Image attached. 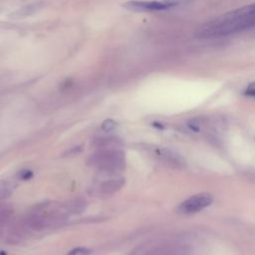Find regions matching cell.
Segmentation results:
<instances>
[{"label":"cell","mask_w":255,"mask_h":255,"mask_svg":"<svg viewBox=\"0 0 255 255\" xmlns=\"http://www.w3.org/2000/svg\"><path fill=\"white\" fill-rule=\"evenodd\" d=\"M213 201V197L210 193H198L190 196L186 200L180 203L178 206V212L182 214H193L201 211L202 209L209 206Z\"/></svg>","instance_id":"cell-4"},{"label":"cell","mask_w":255,"mask_h":255,"mask_svg":"<svg viewBox=\"0 0 255 255\" xmlns=\"http://www.w3.org/2000/svg\"><path fill=\"white\" fill-rule=\"evenodd\" d=\"M125 184L124 177H113L104 181L100 185V192L103 195H112L119 191Z\"/></svg>","instance_id":"cell-6"},{"label":"cell","mask_w":255,"mask_h":255,"mask_svg":"<svg viewBox=\"0 0 255 255\" xmlns=\"http://www.w3.org/2000/svg\"><path fill=\"white\" fill-rule=\"evenodd\" d=\"M244 95L250 98H255V82L250 83L244 90Z\"/></svg>","instance_id":"cell-9"},{"label":"cell","mask_w":255,"mask_h":255,"mask_svg":"<svg viewBox=\"0 0 255 255\" xmlns=\"http://www.w3.org/2000/svg\"><path fill=\"white\" fill-rule=\"evenodd\" d=\"M89 163L102 171H119L125 167V154L118 149H103L91 155Z\"/></svg>","instance_id":"cell-2"},{"label":"cell","mask_w":255,"mask_h":255,"mask_svg":"<svg viewBox=\"0 0 255 255\" xmlns=\"http://www.w3.org/2000/svg\"><path fill=\"white\" fill-rule=\"evenodd\" d=\"M4 193H5V191H4V189H3V188H1V187H0V198H2V197H3V195H4Z\"/></svg>","instance_id":"cell-12"},{"label":"cell","mask_w":255,"mask_h":255,"mask_svg":"<svg viewBox=\"0 0 255 255\" xmlns=\"http://www.w3.org/2000/svg\"><path fill=\"white\" fill-rule=\"evenodd\" d=\"M117 140H119L118 138H114V137H101L96 139V145L100 146V147H107V146H111L113 143H116Z\"/></svg>","instance_id":"cell-7"},{"label":"cell","mask_w":255,"mask_h":255,"mask_svg":"<svg viewBox=\"0 0 255 255\" xmlns=\"http://www.w3.org/2000/svg\"><path fill=\"white\" fill-rule=\"evenodd\" d=\"M116 128V123L113 120H106L103 124H102V128L106 131H110L113 130Z\"/></svg>","instance_id":"cell-10"},{"label":"cell","mask_w":255,"mask_h":255,"mask_svg":"<svg viewBox=\"0 0 255 255\" xmlns=\"http://www.w3.org/2000/svg\"><path fill=\"white\" fill-rule=\"evenodd\" d=\"M32 176H33L32 171H31V170H28V169L21 170V171L18 173V177H19L20 179H23V180L30 179Z\"/></svg>","instance_id":"cell-11"},{"label":"cell","mask_w":255,"mask_h":255,"mask_svg":"<svg viewBox=\"0 0 255 255\" xmlns=\"http://www.w3.org/2000/svg\"><path fill=\"white\" fill-rule=\"evenodd\" d=\"M178 4L177 0H130L126 2L123 7L129 11L136 12H150V11H162L172 8Z\"/></svg>","instance_id":"cell-3"},{"label":"cell","mask_w":255,"mask_h":255,"mask_svg":"<svg viewBox=\"0 0 255 255\" xmlns=\"http://www.w3.org/2000/svg\"><path fill=\"white\" fill-rule=\"evenodd\" d=\"M12 213L13 210L11 208H3L2 210H0V224L6 222L10 218Z\"/></svg>","instance_id":"cell-8"},{"label":"cell","mask_w":255,"mask_h":255,"mask_svg":"<svg viewBox=\"0 0 255 255\" xmlns=\"http://www.w3.org/2000/svg\"><path fill=\"white\" fill-rule=\"evenodd\" d=\"M255 28V3L237 8L201 26L196 32L198 39L228 36Z\"/></svg>","instance_id":"cell-1"},{"label":"cell","mask_w":255,"mask_h":255,"mask_svg":"<svg viewBox=\"0 0 255 255\" xmlns=\"http://www.w3.org/2000/svg\"><path fill=\"white\" fill-rule=\"evenodd\" d=\"M156 155L163 161L165 164L172 167H180L184 165L183 158L167 148H159L156 150Z\"/></svg>","instance_id":"cell-5"}]
</instances>
